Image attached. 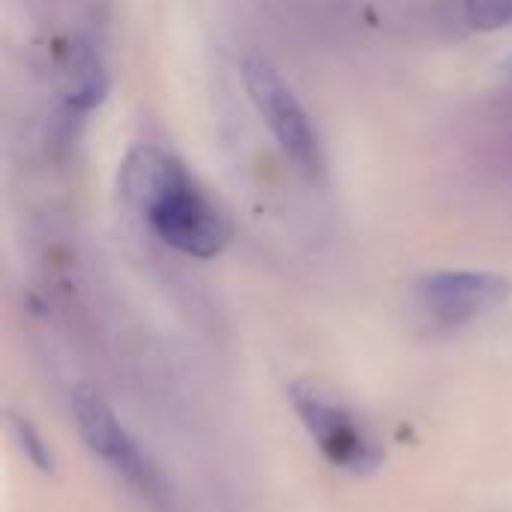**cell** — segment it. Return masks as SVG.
<instances>
[{"instance_id": "obj_6", "label": "cell", "mask_w": 512, "mask_h": 512, "mask_svg": "<svg viewBox=\"0 0 512 512\" xmlns=\"http://www.w3.org/2000/svg\"><path fill=\"white\" fill-rule=\"evenodd\" d=\"M57 75L66 105L78 114L93 111L108 96V69L99 51L84 39H69V45L60 54Z\"/></svg>"}, {"instance_id": "obj_2", "label": "cell", "mask_w": 512, "mask_h": 512, "mask_svg": "<svg viewBox=\"0 0 512 512\" xmlns=\"http://www.w3.org/2000/svg\"><path fill=\"white\" fill-rule=\"evenodd\" d=\"M72 417L87 450L102 459L147 507L156 512L177 510V489L156 459L126 432L111 405L90 387L72 390Z\"/></svg>"}, {"instance_id": "obj_3", "label": "cell", "mask_w": 512, "mask_h": 512, "mask_svg": "<svg viewBox=\"0 0 512 512\" xmlns=\"http://www.w3.org/2000/svg\"><path fill=\"white\" fill-rule=\"evenodd\" d=\"M240 75H243L249 102L255 105L258 117L270 129L279 150L294 162L297 171H303L306 177H318L324 171L321 135L315 129L309 111L297 99L294 87L282 78V72L270 60L255 57V54L243 57Z\"/></svg>"}, {"instance_id": "obj_1", "label": "cell", "mask_w": 512, "mask_h": 512, "mask_svg": "<svg viewBox=\"0 0 512 512\" xmlns=\"http://www.w3.org/2000/svg\"><path fill=\"white\" fill-rule=\"evenodd\" d=\"M120 189L150 231L189 258H216L231 243L228 216L192 183L186 168L159 147H138L120 171Z\"/></svg>"}, {"instance_id": "obj_9", "label": "cell", "mask_w": 512, "mask_h": 512, "mask_svg": "<svg viewBox=\"0 0 512 512\" xmlns=\"http://www.w3.org/2000/svg\"><path fill=\"white\" fill-rule=\"evenodd\" d=\"M504 72H507V78H510V84H512V57H507V63H504Z\"/></svg>"}, {"instance_id": "obj_5", "label": "cell", "mask_w": 512, "mask_h": 512, "mask_svg": "<svg viewBox=\"0 0 512 512\" xmlns=\"http://www.w3.org/2000/svg\"><path fill=\"white\" fill-rule=\"evenodd\" d=\"M417 306L438 324H471L512 297V282L489 270H435L414 285Z\"/></svg>"}, {"instance_id": "obj_7", "label": "cell", "mask_w": 512, "mask_h": 512, "mask_svg": "<svg viewBox=\"0 0 512 512\" xmlns=\"http://www.w3.org/2000/svg\"><path fill=\"white\" fill-rule=\"evenodd\" d=\"M462 21L486 33L512 27V0H462Z\"/></svg>"}, {"instance_id": "obj_8", "label": "cell", "mask_w": 512, "mask_h": 512, "mask_svg": "<svg viewBox=\"0 0 512 512\" xmlns=\"http://www.w3.org/2000/svg\"><path fill=\"white\" fill-rule=\"evenodd\" d=\"M9 429H12V438L18 441L21 453L30 459V465L36 471H42V474H51L54 471V456H51L48 444L42 441V435L27 420H21V417H12L9 420Z\"/></svg>"}, {"instance_id": "obj_4", "label": "cell", "mask_w": 512, "mask_h": 512, "mask_svg": "<svg viewBox=\"0 0 512 512\" xmlns=\"http://www.w3.org/2000/svg\"><path fill=\"white\" fill-rule=\"evenodd\" d=\"M288 399L303 429L333 468H342L348 474H372L381 468L384 450L345 405L330 402L309 384H291Z\"/></svg>"}]
</instances>
